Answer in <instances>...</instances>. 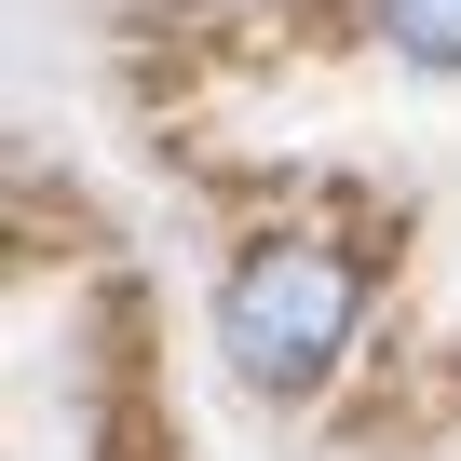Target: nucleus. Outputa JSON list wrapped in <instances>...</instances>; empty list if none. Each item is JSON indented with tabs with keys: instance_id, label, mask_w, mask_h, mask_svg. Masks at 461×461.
Returning <instances> with one entry per match:
<instances>
[{
	"instance_id": "f257e3e1",
	"label": "nucleus",
	"mask_w": 461,
	"mask_h": 461,
	"mask_svg": "<svg viewBox=\"0 0 461 461\" xmlns=\"http://www.w3.org/2000/svg\"><path fill=\"white\" fill-rule=\"evenodd\" d=\"M353 312H366V272L339 258V245H258L245 272H230V299H217V339H230V366H245L258 393H312L326 366H339V339H353Z\"/></svg>"
},
{
	"instance_id": "f03ea898",
	"label": "nucleus",
	"mask_w": 461,
	"mask_h": 461,
	"mask_svg": "<svg viewBox=\"0 0 461 461\" xmlns=\"http://www.w3.org/2000/svg\"><path fill=\"white\" fill-rule=\"evenodd\" d=\"M366 14L407 68H461V0H366Z\"/></svg>"
}]
</instances>
